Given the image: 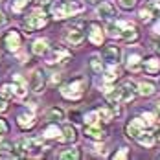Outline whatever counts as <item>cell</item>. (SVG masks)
Returning <instances> with one entry per match:
<instances>
[{
	"label": "cell",
	"mask_w": 160,
	"mask_h": 160,
	"mask_svg": "<svg viewBox=\"0 0 160 160\" xmlns=\"http://www.w3.org/2000/svg\"><path fill=\"white\" fill-rule=\"evenodd\" d=\"M18 157H41L44 151L42 138H22L15 144Z\"/></svg>",
	"instance_id": "obj_1"
},
{
	"label": "cell",
	"mask_w": 160,
	"mask_h": 160,
	"mask_svg": "<svg viewBox=\"0 0 160 160\" xmlns=\"http://www.w3.org/2000/svg\"><path fill=\"white\" fill-rule=\"evenodd\" d=\"M85 9V6H83V2L81 0H64L61 4H55V6H52V15L55 20H61L64 17H74L81 13Z\"/></svg>",
	"instance_id": "obj_2"
},
{
	"label": "cell",
	"mask_w": 160,
	"mask_h": 160,
	"mask_svg": "<svg viewBox=\"0 0 160 160\" xmlns=\"http://www.w3.org/2000/svg\"><path fill=\"white\" fill-rule=\"evenodd\" d=\"M46 22H48V15H46V11H44L42 8L32 9V11L26 15V18H24V26H26L28 33L37 32V30L44 28V26H46Z\"/></svg>",
	"instance_id": "obj_3"
},
{
	"label": "cell",
	"mask_w": 160,
	"mask_h": 160,
	"mask_svg": "<svg viewBox=\"0 0 160 160\" xmlns=\"http://www.w3.org/2000/svg\"><path fill=\"white\" fill-rule=\"evenodd\" d=\"M85 90H87V81L76 79V81H72V83H68V85H64L63 88H61V94L66 99H79Z\"/></svg>",
	"instance_id": "obj_4"
},
{
	"label": "cell",
	"mask_w": 160,
	"mask_h": 160,
	"mask_svg": "<svg viewBox=\"0 0 160 160\" xmlns=\"http://www.w3.org/2000/svg\"><path fill=\"white\" fill-rule=\"evenodd\" d=\"M64 32H66V41H68L70 44H81V41L85 39V28H83L81 22L70 24Z\"/></svg>",
	"instance_id": "obj_5"
},
{
	"label": "cell",
	"mask_w": 160,
	"mask_h": 160,
	"mask_svg": "<svg viewBox=\"0 0 160 160\" xmlns=\"http://www.w3.org/2000/svg\"><path fill=\"white\" fill-rule=\"evenodd\" d=\"M145 129H147V122H145L144 118H134V120H131V123H127L125 132H127L129 138L138 140V138H140V134L144 132Z\"/></svg>",
	"instance_id": "obj_6"
},
{
	"label": "cell",
	"mask_w": 160,
	"mask_h": 160,
	"mask_svg": "<svg viewBox=\"0 0 160 160\" xmlns=\"http://www.w3.org/2000/svg\"><path fill=\"white\" fill-rule=\"evenodd\" d=\"M2 42H4V46L9 50V52H17V50L22 46V37H20V33L18 32H8L4 37H2Z\"/></svg>",
	"instance_id": "obj_7"
},
{
	"label": "cell",
	"mask_w": 160,
	"mask_h": 160,
	"mask_svg": "<svg viewBox=\"0 0 160 160\" xmlns=\"http://www.w3.org/2000/svg\"><path fill=\"white\" fill-rule=\"evenodd\" d=\"M101 57H103V61H107L109 64H118L122 61V50H120V46H116V44L105 46L103 52H101Z\"/></svg>",
	"instance_id": "obj_8"
},
{
	"label": "cell",
	"mask_w": 160,
	"mask_h": 160,
	"mask_svg": "<svg viewBox=\"0 0 160 160\" xmlns=\"http://www.w3.org/2000/svg\"><path fill=\"white\" fill-rule=\"evenodd\" d=\"M118 90H120V103H129L136 98V87L132 83H123Z\"/></svg>",
	"instance_id": "obj_9"
},
{
	"label": "cell",
	"mask_w": 160,
	"mask_h": 160,
	"mask_svg": "<svg viewBox=\"0 0 160 160\" xmlns=\"http://www.w3.org/2000/svg\"><path fill=\"white\" fill-rule=\"evenodd\" d=\"M122 37L120 39H123L125 42H134L136 39H138V32H136V26L132 24V22H123L122 20Z\"/></svg>",
	"instance_id": "obj_10"
},
{
	"label": "cell",
	"mask_w": 160,
	"mask_h": 160,
	"mask_svg": "<svg viewBox=\"0 0 160 160\" xmlns=\"http://www.w3.org/2000/svg\"><path fill=\"white\" fill-rule=\"evenodd\" d=\"M30 88L33 92H37V94L44 90V78H42L41 70H33L32 72V76H30Z\"/></svg>",
	"instance_id": "obj_11"
},
{
	"label": "cell",
	"mask_w": 160,
	"mask_h": 160,
	"mask_svg": "<svg viewBox=\"0 0 160 160\" xmlns=\"http://www.w3.org/2000/svg\"><path fill=\"white\" fill-rule=\"evenodd\" d=\"M127 68L131 72H140V70H144V59H142V55L136 53V52L129 53L127 55Z\"/></svg>",
	"instance_id": "obj_12"
},
{
	"label": "cell",
	"mask_w": 160,
	"mask_h": 160,
	"mask_svg": "<svg viewBox=\"0 0 160 160\" xmlns=\"http://www.w3.org/2000/svg\"><path fill=\"white\" fill-rule=\"evenodd\" d=\"M98 17H101V18H105V20L114 18V17H116L114 6H112L111 2H101V4L98 6Z\"/></svg>",
	"instance_id": "obj_13"
},
{
	"label": "cell",
	"mask_w": 160,
	"mask_h": 160,
	"mask_svg": "<svg viewBox=\"0 0 160 160\" xmlns=\"http://www.w3.org/2000/svg\"><path fill=\"white\" fill-rule=\"evenodd\" d=\"M70 59V52L64 48H57L52 52V55L48 57V63L53 64V63H66Z\"/></svg>",
	"instance_id": "obj_14"
},
{
	"label": "cell",
	"mask_w": 160,
	"mask_h": 160,
	"mask_svg": "<svg viewBox=\"0 0 160 160\" xmlns=\"http://www.w3.org/2000/svg\"><path fill=\"white\" fill-rule=\"evenodd\" d=\"M85 136H88L92 140H103L105 138V131L99 127L98 123H92V125H87L85 127Z\"/></svg>",
	"instance_id": "obj_15"
},
{
	"label": "cell",
	"mask_w": 160,
	"mask_h": 160,
	"mask_svg": "<svg viewBox=\"0 0 160 160\" xmlns=\"http://www.w3.org/2000/svg\"><path fill=\"white\" fill-rule=\"evenodd\" d=\"M144 70L149 76H157L160 72V59L158 57H147L144 61Z\"/></svg>",
	"instance_id": "obj_16"
},
{
	"label": "cell",
	"mask_w": 160,
	"mask_h": 160,
	"mask_svg": "<svg viewBox=\"0 0 160 160\" xmlns=\"http://www.w3.org/2000/svg\"><path fill=\"white\" fill-rule=\"evenodd\" d=\"M88 39H90V42L92 44H103V30L98 26V24H90V32H88Z\"/></svg>",
	"instance_id": "obj_17"
},
{
	"label": "cell",
	"mask_w": 160,
	"mask_h": 160,
	"mask_svg": "<svg viewBox=\"0 0 160 160\" xmlns=\"http://www.w3.org/2000/svg\"><path fill=\"white\" fill-rule=\"evenodd\" d=\"M13 87H15V96L22 98L28 92V83L24 81L22 76H13Z\"/></svg>",
	"instance_id": "obj_18"
},
{
	"label": "cell",
	"mask_w": 160,
	"mask_h": 160,
	"mask_svg": "<svg viewBox=\"0 0 160 160\" xmlns=\"http://www.w3.org/2000/svg\"><path fill=\"white\" fill-rule=\"evenodd\" d=\"M17 123L22 129H32L35 125V116H33L32 112H22V114H18Z\"/></svg>",
	"instance_id": "obj_19"
},
{
	"label": "cell",
	"mask_w": 160,
	"mask_h": 160,
	"mask_svg": "<svg viewBox=\"0 0 160 160\" xmlns=\"http://www.w3.org/2000/svg\"><path fill=\"white\" fill-rule=\"evenodd\" d=\"M32 50H33L35 55H44V53L48 52V41H46V39H37V41L33 42Z\"/></svg>",
	"instance_id": "obj_20"
},
{
	"label": "cell",
	"mask_w": 160,
	"mask_h": 160,
	"mask_svg": "<svg viewBox=\"0 0 160 160\" xmlns=\"http://www.w3.org/2000/svg\"><path fill=\"white\" fill-rule=\"evenodd\" d=\"M78 140V131H76V127L74 125H66V127L63 129V142H76Z\"/></svg>",
	"instance_id": "obj_21"
},
{
	"label": "cell",
	"mask_w": 160,
	"mask_h": 160,
	"mask_svg": "<svg viewBox=\"0 0 160 160\" xmlns=\"http://www.w3.org/2000/svg\"><path fill=\"white\" fill-rule=\"evenodd\" d=\"M120 76H122V72H120L118 64H111V66L105 70V81H107V83H111V81L118 79Z\"/></svg>",
	"instance_id": "obj_22"
},
{
	"label": "cell",
	"mask_w": 160,
	"mask_h": 160,
	"mask_svg": "<svg viewBox=\"0 0 160 160\" xmlns=\"http://www.w3.org/2000/svg\"><path fill=\"white\" fill-rule=\"evenodd\" d=\"M138 92H140L142 96H153V94H155V85H153L151 81H142V83L138 85Z\"/></svg>",
	"instance_id": "obj_23"
},
{
	"label": "cell",
	"mask_w": 160,
	"mask_h": 160,
	"mask_svg": "<svg viewBox=\"0 0 160 160\" xmlns=\"http://www.w3.org/2000/svg\"><path fill=\"white\" fill-rule=\"evenodd\" d=\"M138 142H140V145H144V147H153V144L157 142V138H155V134H151V132L144 131V132L140 134Z\"/></svg>",
	"instance_id": "obj_24"
},
{
	"label": "cell",
	"mask_w": 160,
	"mask_h": 160,
	"mask_svg": "<svg viewBox=\"0 0 160 160\" xmlns=\"http://www.w3.org/2000/svg\"><path fill=\"white\" fill-rule=\"evenodd\" d=\"M63 131L57 127V125H48V127L44 129V136L46 138H59V140H63Z\"/></svg>",
	"instance_id": "obj_25"
},
{
	"label": "cell",
	"mask_w": 160,
	"mask_h": 160,
	"mask_svg": "<svg viewBox=\"0 0 160 160\" xmlns=\"http://www.w3.org/2000/svg\"><path fill=\"white\" fill-rule=\"evenodd\" d=\"M122 20H118V22H111L109 26H107V32L111 37H122Z\"/></svg>",
	"instance_id": "obj_26"
},
{
	"label": "cell",
	"mask_w": 160,
	"mask_h": 160,
	"mask_svg": "<svg viewBox=\"0 0 160 160\" xmlns=\"http://www.w3.org/2000/svg\"><path fill=\"white\" fill-rule=\"evenodd\" d=\"M46 116H48V120H53V122L64 120V112H63V109H59V107H52Z\"/></svg>",
	"instance_id": "obj_27"
},
{
	"label": "cell",
	"mask_w": 160,
	"mask_h": 160,
	"mask_svg": "<svg viewBox=\"0 0 160 160\" xmlns=\"http://www.w3.org/2000/svg\"><path fill=\"white\" fill-rule=\"evenodd\" d=\"M61 158L63 160H78V158H81V153L78 151V149H66V151H63L61 153Z\"/></svg>",
	"instance_id": "obj_28"
},
{
	"label": "cell",
	"mask_w": 160,
	"mask_h": 160,
	"mask_svg": "<svg viewBox=\"0 0 160 160\" xmlns=\"http://www.w3.org/2000/svg\"><path fill=\"white\" fill-rule=\"evenodd\" d=\"M90 68H92L96 74H101V72H103V64H101V61H99L98 55H92V57H90Z\"/></svg>",
	"instance_id": "obj_29"
},
{
	"label": "cell",
	"mask_w": 160,
	"mask_h": 160,
	"mask_svg": "<svg viewBox=\"0 0 160 160\" xmlns=\"http://www.w3.org/2000/svg\"><path fill=\"white\" fill-rule=\"evenodd\" d=\"M0 94L6 98V99H8V98H13L15 96V87H13V85H2Z\"/></svg>",
	"instance_id": "obj_30"
},
{
	"label": "cell",
	"mask_w": 160,
	"mask_h": 160,
	"mask_svg": "<svg viewBox=\"0 0 160 160\" xmlns=\"http://www.w3.org/2000/svg\"><path fill=\"white\" fill-rule=\"evenodd\" d=\"M98 114H99V120H103V122H112V111L111 109H99L98 111Z\"/></svg>",
	"instance_id": "obj_31"
},
{
	"label": "cell",
	"mask_w": 160,
	"mask_h": 160,
	"mask_svg": "<svg viewBox=\"0 0 160 160\" xmlns=\"http://www.w3.org/2000/svg\"><path fill=\"white\" fill-rule=\"evenodd\" d=\"M140 18H142V22H151V18H153V11H151L149 8L140 9Z\"/></svg>",
	"instance_id": "obj_32"
},
{
	"label": "cell",
	"mask_w": 160,
	"mask_h": 160,
	"mask_svg": "<svg viewBox=\"0 0 160 160\" xmlns=\"http://www.w3.org/2000/svg\"><path fill=\"white\" fill-rule=\"evenodd\" d=\"M98 120H99V114L96 112H88L87 116H85V122H87V125H92V123H98Z\"/></svg>",
	"instance_id": "obj_33"
},
{
	"label": "cell",
	"mask_w": 160,
	"mask_h": 160,
	"mask_svg": "<svg viewBox=\"0 0 160 160\" xmlns=\"http://www.w3.org/2000/svg\"><path fill=\"white\" fill-rule=\"evenodd\" d=\"M129 157V151L123 147V149H120V151H116L114 155H112V158L114 160H123V158H127Z\"/></svg>",
	"instance_id": "obj_34"
},
{
	"label": "cell",
	"mask_w": 160,
	"mask_h": 160,
	"mask_svg": "<svg viewBox=\"0 0 160 160\" xmlns=\"http://www.w3.org/2000/svg\"><path fill=\"white\" fill-rule=\"evenodd\" d=\"M142 118L147 122V125H151V123H155V122H157V116H155L153 112H144V116H142Z\"/></svg>",
	"instance_id": "obj_35"
},
{
	"label": "cell",
	"mask_w": 160,
	"mask_h": 160,
	"mask_svg": "<svg viewBox=\"0 0 160 160\" xmlns=\"http://www.w3.org/2000/svg\"><path fill=\"white\" fill-rule=\"evenodd\" d=\"M134 4H136V0H120V6H122L123 9H132Z\"/></svg>",
	"instance_id": "obj_36"
},
{
	"label": "cell",
	"mask_w": 160,
	"mask_h": 160,
	"mask_svg": "<svg viewBox=\"0 0 160 160\" xmlns=\"http://www.w3.org/2000/svg\"><path fill=\"white\" fill-rule=\"evenodd\" d=\"M30 4V0H17L15 2V6H13V11H20L24 6H28Z\"/></svg>",
	"instance_id": "obj_37"
},
{
	"label": "cell",
	"mask_w": 160,
	"mask_h": 160,
	"mask_svg": "<svg viewBox=\"0 0 160 160\" xmlns=\"http://www.w3.org/2000/svg\"><path fill=\"white\" fill-rule=\"evenodd\" d=\"M147 8L155 13V11H160V0H151L149 4H147Z\"/></svg>",
	"instance_id": "obj_38"
},
{
	"label": "cell",
	"mask_w": 160,
	"mask_h": 160,
	"mask_svg": "<svg viewBox=\"0 0 160 160\" xmlns=\"http://www.w3.org/2000/svg\"><path fill=\"white\" fill-rule=\"evenodd\" d=\"M6 109H8V101H6V98L0 94V112H4Z\"/></svg>",
	"instance_id": "obj_39"
},
{
	"label": "cell",
	"mask_w": 160,
	"mask_h": 160,
	"mask_svg": "<svg viewBox=\"0 0 160 160\" xmlns=\"http://www.w3.org/2000/svg\"><path fill=\"white\" fill-rule=\"evenodd\" d=\"M39 4H41V8H50V6H53V0H39Z\"/></svg>",
	"instance_id": "obj_40"
},
{
	"label": "cell",
	"mask_w": 160,
	"mask_h": 160,
	"mask_svg": "<svg viewBox=\"0 0 160 160\" xmlns=\"http://www.w3.org/2000/svg\"><path fill=\"white\" fill-rule=\"evenodd\" d=\"M8 132V123L4 120H0V134H6Z\"/></svg>",
	"instance_id": "obj_41"
},
{
	"label": "cell",
	"mask_w": 160,
	"mask_h": 160,
	"mask_svg": "<svg viewBox=\"0 0 160 160\" xmlns=\"http://www.w3.org/2000/svg\"><path fill=\"white\" fill-rule=\"evenodd\" d=\"M153 48L160 53V39H155V41H153Z\"/></svg>",
	"instance_id": "obj_42"
},
{
	"label": "cell",
	"mask_w": 160,
	"mask_h": 160,
	"mask_svg": "<svg viewBox=\"0 0 160 160\" xmlns=\"http://www.w3.org/2000/svg\"><path fill=\"white\" fill-rule=\"evenodd\" d=\"M155 138H157V142H160V125H157V129H155Z\"/></svg>",
	"instance_id": "obj_43"
},
{
	"label": "cell",
	"mask_w": 160,
	"mask_h": 160,
	"mask_svg": "<svg viewBox=\"0 0 160 160\" xmlns=\"http://www.w3.org/2000/svg\"><path fill=\"white\" fill-rule=\"evenodd\" d=\"M59 81H61V76L59 74H53L52 76V83H59Z\"/></svg>",
	"instance_id": "obj_44"
},
{
	"label": "cell",
	"mask_w": 160,
	"mask_h": 160,
	"mask_svg": "<svg viewBox=\"0 0 160 160\" xmlns=\"http://www.w3.org/2000/svg\"><path fill=\"white\" fill-rule=\"evenodd\" d=\"M2 24H6V15H4V11L0 9V26H2Z\"/></svg>",
	"instance_id": "obj_45"
},
{
	"label": "cell",
	"mask_w": 160,
	"mask_h": 160,
	"mask_svg": "<svg viewBox=\"0 0 160 160\" xmlns=\"http://www.w3.org/2000/svg\"><path fill=\"white\" fill-rule=\"evenodd\" d=\"M155 33L160 35V22H157V26H155Z\"/></svg>",
	"instance_id": "obj_46"
},
{
	"label": "cell",
	"mask_w": 160,
	"mask_h": 160,
	"mask_svg": "<svg viewBox=\"0 0 160 160\" xmlns=\"http://www.w3.org/2000/svg\"><path fill=\"white\" fill-rule=\"evenodd\" d=\"M155 105H157V111L160 112V99H158V101H157V103H155Z\"/></svg>",
	"instance_id": "obj_47"
}]
</instances>
